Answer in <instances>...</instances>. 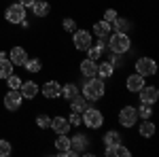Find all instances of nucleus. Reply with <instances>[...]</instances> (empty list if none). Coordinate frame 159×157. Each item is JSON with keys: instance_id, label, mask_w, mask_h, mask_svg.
<instances>
[{"instance_id": "f03ea898", "label": "nucleus", "mask_w": 159, "mask_h": 157, "mask_svg": "<svg viewBox=\"0 0 159 157\" xmlns=\"http://www.w3.org/2000/svg\"><path fill=\"white\" fill-rule=\"evenodd\" d=\"M136 43L132 34H123V32H110L106 36V51L117 53V55H129L134 51Z\"/></svg>"}, {"instance_id": "c85d7f7f", "label": "nucleus", "mask_w": 159, "mask_h": 157, "mask_svg": "<svg viewBox=\"0 0 159 157\" xmlns=\"http://www.w3.org/2000/svg\"><path fill=\"white\" fill-rule=\"evenodd\" d=\"M87 106H89V102H87V100L81 96V94H79V96H74L72 100H68V102H66V110H70V113H83Z\"/></svg>"}, {"instance_id": "f257e3e1", "label": "nucleus", "mask_w": 159, "mask_h": 157, "mask_svg": "<svg viewBox=\"0 0 159 157\" xmlns=\"http://www.w3.org/2000/svg\"><path fill=\"white\" fill-rule=\"evenodd\" d=\"M79 87H81V96L85 98L87 102L98 104V102H104L108 98V85H106L104 79H100V76L85 79L83 85H79Z\"/></svg>"}, {"instance_id": "f3484780", "label": "nucleus", "mask_w": 159, "mask_h": 157, "mask_svg": "<svg viewBox=\"0 0 159 157\" xmlns=\"http://www.w3.org/2000/svg\"><path fill=\"white\" fill-rule=\"evenodd\" d=\"M30 11H32V15L36 19H47L53 13V2L51 0H34V4L30 7Z\"/></svg>"}, {"instance_id": "f704fd0d", "label": "nucleus", "mask_w": 159, "mask_h": 157, "mask_svg": "<svg viewBox=\"0 0 159 157\" xmlns=\"http://www.w3.org/2000/svg\"><path fill=\"white\" fill-rule=\"evenodd\" d=\"M21 81H24V79H21L19 74L13 72L11 76L7 79V87H9V89H19V87H21Z\"/></svg>"}, {"instance_id": "9d476101", "label": "nucleus", "mask_w": 159, "mask_h": 157, "mask_svg": "<svg viewBox=\"0 0 159 157\" xmlns=\"http://www.w3.org/2000/svg\"><path fill=\"white\" fill-rule=\"evenodd\" d=\"M144 83H147V79L140 76L138 72L125 74V79H123V94H127V96H136V94L144 87Z\"/></svg>"}, {"instance_id": "f8f14e48", "label": "nucleus", "mask_w": 159, "mask_h": 157, "mask_svg": "<svg viewBox=\"0 0 159 157\" xmlns=\"http://www.w3.org/2000/svg\"><path fill=\"white\" fill-rule=\"evenodd\" d=\"M49 132L55 136V134H70L72 132V125H70V121L66 117V113H53L51 115V127Z\"/></svg>"}, {"instance_id": "b1692460", "label": "nucleus", "mask_w": 159, "mask_h": 157, "mask_svg": "<svg viewBox=\"0 0 159 157\" xmlns=\"http://www.w3.org/2000/svg\"><path fill=\"white\" fill-rule=\"evenodd\" d=\"M21 68L25 70V74H40L43 68H45V64H43V60L38 55H28V60L24 62Z\"/></svg>"}, {"instance_id": "6e6552de", "label": "nucleus", "mask_w": 159, "mask_h": 157, "mask_svg": "<svg viewBox=\"0 0 159 157\" xmlns=\"http://www.w3.org/2000/svg\"><path fill=\"white\" fill-rule=\"evenodd\" d=\"M25 17H28V9H25L24 4H19L17 0L7 4V9H4V21H7V24L19 25Z\"/></svg>"}, {"instance_id": "9b49d317", "label": "nucleus", "mask_w": 159, "mask_h": 157, "mask_svg": "<svg viewBox=\"0 0 159 157\" xmlns=\"http://www.w3.org/2000/svg\"><path fill=\"white\" fill-rule=\"evenodd\" d=\"M2 106L9 113H19L24 106V96L19 94V89H9L4 96H2Z\"/></svg>"}, {"instance_id": "72a5a7b5", "label": "nucleus", "mask_w": 159, "mask_h": 157, "mask_svg": "<svg viewBox=\"0 0 159 157\" xmlns=\"http://www.w3.org/2000/svg\"><path fill=\"white\" fill-rule=\"evenodd\" d=\"M13 155V142L7 138H0V157H11Z\"/></svg>"}, {"instance_id": "cd10ccee", "label": "nucleus", "mask_w": 159, "mask_h": 157, "mask_svg": "<svg viewBox=\"0 0 159 157\" xmlns=\"http://www.w3.org/2000/svg\"><path fill=\"white\" fill-rule=\"evenodd\" d=\"M57 25H60L61 32H68V34H72L74 30L79 28V19H76L74 15H61L60 21H57Z\"/></svg>"}, {"instance_id": "6ab92c4d", "label": "nucleus", "mask_w": 159, "mask_h": 157, "mask_svg": "<svg viewBox=\"0 0 159 157\" xmlns=\"http://www.w3.org/2000/svg\"><path fill=\"white\" fill-rule=\"evenodd\" d=\"M28 55H30V53H28V49L21 47V45H15V47H11V51L7 53V58L11 60V64L15 66V68H17V66L21 68V66H24V62L28 60Z\"/></svg>"}, {"instance_id": "7c9ffc66", "label": "nucleus", "mask_w": 159, "mask_h": 157, "mask_svg": "<svg viewBox=\"0 0 159 157\" xmlns=\"http://www.w3.org/2000/svg\"><path fill=\"white\" fill-rule=\"evenodd\" d=\"M136 113H138V121H140V119H153V115H155V109H153V104H147V102H138V104H136Z\"/></svg>"}, {"instance_id": "4be33fe9", "label": "nucleus", "mask_w": 159, "mask_h": 157, "mask_svg": "<svg viewBox=\"0 0 159 157\" xmlns=\"http://www.w3.org/2000/svg\"><path fill=\"white\" fill-rule=\"evenodd\" d=\"M89 30H91L93 38H106V36L110 34V32H112L110 24H108V21H104L102 17H100V19H93V21H91V28H89Z\"/></svg>"}, {"instance_id": "473e14b6", "label": "nucleus", "mask_w": 159, "mask_h": 157, "mask_svg": "<svg viewBox=\"0 0 159 157\" xmlns=\"http://www.w3.org/2000/svg\"><path fill=\"white\" fill-rule=\"evenodd\" d=\"M66 117H68V121H70L72 130L83 127V117H81V113H70V110H66Z\"/></svg>"}, {"instance_id": "412c9836", "label": "nucleus", "mask_w": 159, "mask_h": 157, "mask_svg": "<svg viewBox=\"0 0 159 157\" xmlns=\"http://www.w3.org/2000/svg\"><path fill=\"white\" fill-rule=\"evenodd\" d=\"M98 76L104 79V81H115V79H117V68H115L106 58H102V60L98 62Z\"/></svg>"}, {"instance_id": "5701e85b", "label": "nucleus", "mask_w": 159, "mask_h": 157, "mask_svg": "<svg viewBox=\"0 0 159 157\" xmlns=\"http://www.w3.org/2000/svg\"><path fill=\"white\" fill-rule=\"evenodd\" d=\"M102 153H104L106 157H129V155H132V149L125 146V142H117V145L104 146Z\"/></svg>"}, {"instance_id": "ddd939ff", "label": "nucleus", "mask_w": 159, "mask_h": 157, "mask_svg": "<svg viewBox=\"0 0 159 157\" xmlns=\"http://www.w3.org/2000/svg\"><path fill=\"white\" fill-rule=\"evenodd\" d=\"M19 94L24 96V100L34 102L40 96V83H38L36 79H24L21 81V87H19Z\"/></svg>"}, {"instance_id": "0eeeda50", "label": "nucleus", "mask_w": 159, "mask_h": 157, "mask_svg": "<svg viewBox=\"0 0 159 157\" xmlns=\"http://www.w3.org/2000/svg\"><path fill=\"white\" fill-rule=\"evenodd\" d=\"M93 45V34L89 28H76L72 34H70V47L74 53H85L87 49Z\"/></svg>"}, {"instance_id": "c9c22d12", "label": "nucleus", "mask_w": 159, "mask_h": 157, "mask_svg": "<svg viewBox=\"0 0 159 157\" xmlns=\"http://www.w3.org/2000/svg\"><path fill=\"white\" fill-rule=\"evenodd\" d=\"M17 2H19V4H24L25 9H30V7L34 4V0H17Z\"/></svg>"}, {"instance_id": "a878e982", "label": "nucleus", "mask_w": 159, "mask_h": 157, "mask_svg": "<svg viewBox=\"0 0 159 157\" xmlns=\"http://www.w3.org/2000/svg\"><path fill=\"white\" fill-rule=\"evenodd\" d=\"M34 125H36L38 132H49L51 127V113L47 109H43L40 113H36V117H34Z\"/></svg>"}, {"instance_id": "4468645a", "label": "nucleus", "mask_w": 159, "mask_h": 157, "mask_svg": "<svg viewBox=\"0 0 159 157\" xmlns=\"http://www.w3.org/2000/svg\"><path fill=\"white\" fill-rule=\"evenodd\" d=\"M51 146L55 155L70 157V134H55V138L51 140Z\"/></svg>"}, {"instance_id": "39448f33", "label": "nucleus", "mask_w": 159, "mask_h": 157, "mask_svg": "<svg viewBox=\"0 0 159 157\" xmlns=\"http://www.w3.org/2000/svg\"><path fill=\"white\" fill-rule=\"evenodd\" d=\"M134 72H138L140 76H144V79H155L157 72H159V64L153 55L142 53V55H138L134 60Z\"/></svg>"}, {"instance_id": "423d86ee", "label": "nucleus", "mask_w": 159, "mask_h": 157, "mask_svg": "<svg viewBox=\"0 0 159 157\" xmlns=\"http://www.w3.org/2000/svg\"><path fill=\"white\" fill-rule=\"evenodd\" d=\"M93 146V138L87 132H83L81 127L70 136V157H81Z\"/></svg>"}, {"instance_id": "20e7f679", "label": "nucleus", "mask_w": 159, "mask_h": 157, "mask_svg": "<svg viewBox=\"0 0 159 157\" xmlns=\"http://www.w3.org/2000/svg\"><path fill=\"white\" fill-rule=\"evenodd\" d=\"M115 119H117V123L121 125L123 130H134L136 123H138V113H136V104H132V102H123L121 106L117 109V115H115Z\"/></svg>"}, {"instance_id": "2f4dec72", "label": "nucleus", "mask_w": 159, "mask_h": 157, "mask_svg": "<svg viewBox=\"0 0 159 157\" xmlns=\"http://www.w3.org/2000/svg\"><path fill=\"white\" fill-rule=\"evenodd\" d=\"M117 15H119V9H117V7H104V9H102V19L108 21V24H112V21L117 19Z\"/></svg>"}, {"instance_id": "a211bd4d", "label": "nucleus", "mask_w": 159, "mask_h": 157, "mask_svg": "<svg viewBox=\"0 0 159 157\" xmlns=\"http://www.w3.org/2000/svg\"><path fill=\"white\" fill-rule=\"evenodd\" d=\"M136 125H138V138H142V140H151L157 134V123L153 119H140V123H136Z\"/></svg>"}, {"instance_id": "7ed1b4c3", "label": "nucleus", "mask_w": 159, "mask_h": 157, "mask_svg": "<svg viewBox=\"0 0 159 157\" xmlns=\"http://www.w3.org/2000/svg\"><path fill=\"white\" fill-rule=\"evenodd\" d=\"M81 117H83V127L89 130V132H100L102 127H104V123H106V113L100 109V106H87L83 113H81Z\"/></svg>"}, {"instance_id": "1a4fd4ad", "label": "nucleus", "mask_w": 159, "mask_h": 157, "mask_svg": "<svg viewBox=\"0 0 159 157\" xmlns=\"http://www.w3.org/2000/svg\"><path fill=\"white\" fill-rule=\"evenodd\" d=\"M40 96L45 102H55L61 96V83L57 79H47L40 83Z\"/></svg>"}, {"instance_id": "dca6fc26", "label": "nucleus", "mask_w": 159, "mask_h": 157, "mask_svg": "<svg viewBox=\"0 0 159 157\" xmlns=\"http://www.w3.org/2000/svg\"><path fill=\"white\" fill-rule=\"evenodd\" d=\"M138 96V102H147V104H157L159 102V87L157 85H147L144 83V87L136 94Z\"/></svg>"}, {"instance_id": "aec40b11", "label": "nucleus", "mask_w": 159, "mask_h": 157, "mask_svg": "<svg viewBox=\"0 0 159 157\" xmlns=\"http://www.w3.org/2000/svg\"><path fill=\"white\" fill-rule=\"evenodd\" d=\"M76 70L81 72V76H83V79H91V76H98V62L89 60V58H83V60L79 62Z\"/></svg>"}, {"instance_id": "c756f323", "label": "nucleus", "mask_w": 159, "mask_h": 157, "mask_svg": "<svg viewBox=\"0 0 159 157\" xmlns=\"http://www.w3.org/2000/svg\"><path fill=\"white\" fill-rule=\"evenodd\" d=\"M13 72H15V66L11 64V60H9L7 55H0V79L7 81Z\"/></svg>"}, {"instance_id": "bb28decb", "label": "nucleus", "mask_w": 159, "mask_h": 157, "mask_svg": "<svg viewBox=\"0 0 159 157\" xmlns=\"http://www.w3.org/2000/svg\"><path fill=\"white\" fill-rule=\"evenodd\" d=\"M117 142H123V136L119 130H115V127H110L106 132L102 134V138H100V145L102 146H110V145H117Z\"/></svg>"}, {"instance_id": "393cba45", "label": "nucleus", "mask_w": 159, "mask_h": 157, "mask_svg": "<svg viewBox=\"0 0 159 157\" xmlns=\"http://www.w3.org/2000/svg\"><path fill=\"white\" fill-rule=\"evenodd\" d=\"M81 94V87L76 81H66V83H61V96L60 100L61 102H68V100H72L74 96H79Z\"/></svg>"}, {"instance_id": "2eb2a0df", "label": "nucleus", "mask_w": 159, "mask_h": 157, "mask_svg": "<svg viewBox=\"0 0 159 157\" xmlns=\"http://www.w3.org/2000/svg\"><path fill=\"white\" fill-rule=\"evenodd\" d=\"M112 32H123V34H132L136 30V21L129 15H117V19L110 24Z\"/></svg>"}]
</instances>
